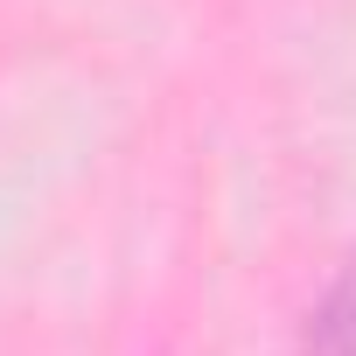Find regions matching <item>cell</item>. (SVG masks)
<instances>
[{
	"label": "cell",
	"instance_id": "1",
	"mask_svg": "<svg viewBox=\"0 0 356 356\" xmlns=\"http://www.w3.org/2000/svg\"><path fill=\"white\" fill-rule=\"evenodd\" d=\"M300 356H356V259L342 266V280L328 286V300L307 314Z\"/></svg>",
	"mask_w": 356,
	"mask_h": 356
}]
</instances>
